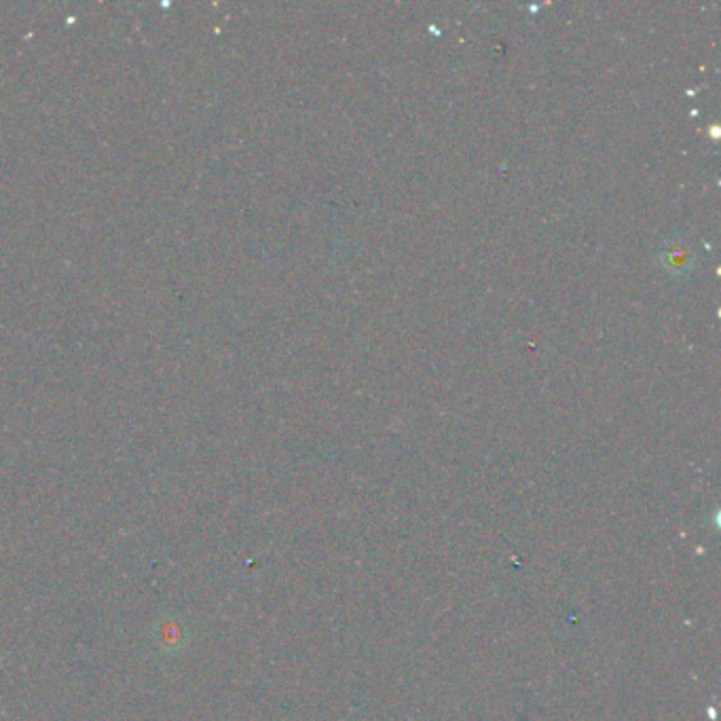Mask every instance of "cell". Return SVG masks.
<instances>
[{
    "instance_id": "obj_1",
    "label": "cell",
    "mask_w": 721,
    "mask_h": 721,
    "mask_svg": "<svg viewBox=\"0 0 721 721\" xmlns=\"http://www.w3.org/2000/svg\"><path fill=\"white\" fill-rule=\"evenodd\" d=\"M658 258L664 271H669L671 275H686L694 269L696 263L694 250L683 242V239H669V242L662 246Z\"/></svg>"
}]
</instances>
